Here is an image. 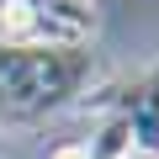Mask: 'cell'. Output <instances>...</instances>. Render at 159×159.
Here are the masks:
<instances>
[{
  "label": "cell",
  "mask_w": 159,
  "mask_h": 159,
  "mask_svg": "<svg viewBox=\"0 0 159 159\" xmlns=\"http://www.w3.org/2000/svg\"><path fill=\"white\" fill-rule=\"evenodd\" d=\"M96 80V58L85 43L69 48H21L0 43V122H43L74 106Z\"/></svg>",
  "instance_id": "1"
},
{
  "label": "cell",
  "mask_w": 159,
  "mask_h": 159,
  "mask_svg": "<svg viewBox=\"0 0 159 159\" xmlns=\"http://www.w3.org/2000/svg\"><path fill=\"white\" fill-rule=\"evenodd\" d=\"M90 101H106V106L133 127V148L159 159V64L143 69L122 96H90Z\"/></svg>",
  "instance_id": "2"
},
{
  "label": "cell",
  "mask_w": 159,
  "mask_h": 159,
  "mask_svg": "<svg viewBox=\"0 0 159 159\" xmlns=\"http://www.w3.org/2000/svg\"><path fill=\"white\" fill-rule=\"evenodd\" d=\"M85 154L90 159H133L138 148H133V127L117 117V111H106V122L96 127V138L85 143Z\"/></svg>",
  "instance_id": "3"
},
{
  "label": "cell",
  "mask_w": 159,
  "mask_h": 159,
  "mask_svg": "<svg viewBox=\"0 0 159 159\" xmlns=\"http://www.w3.org/2000/svg\"><path fill=\"white\" fill-rule=\"evenodd\" d=\"M21 6H32V11H43V16H53V21H64L69 32H80L90 43V32H96V6L90 0H21Z\"/></svg>",
  "instance_id": "4"
},
{
  "label": "cell",
  "mask_w": 159,
  "mask_h": 159,
  "mask_svg": "<svg viewBox=\"0 0 159 159\" xmlns=\"http://www.w3.org/2000/svg\"><path fill=\"white\" fill-rule=\"evenodd\" d=\"M48 159H90V154H85V143H64V148H53Z\"/></svg>",
  "instance_id": "5"
},
{
  "label": "cell",
  "mask_w": 159,
  "mask_h": 159,
  "mask_svg": "<svg viewBox=\"0 0 159 159\" xmlns=\"http://www.w3.org/2000/svg\"><path fill=\"white\" fill-rule=\"evenodd\" d=\"M133 159H154V154H133Z\"/></svg>",
  "instance_id": "6"
}]
</instances>
